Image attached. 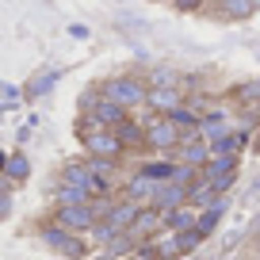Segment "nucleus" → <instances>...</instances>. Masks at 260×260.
Instances as JSON below:
<instances>
[{
    "label": "nucleus",
    "mask_w": 260,
    "mask_h": 260,
    "mask_svg": "<svg viewBox=\"0 0 260 260\" xmlns=\"http://www.w3.org/2000/svg\"><path fill=\"white\" fill-rule=\"evenodd\" d=\"M57 203H61V207H84V203H92V191L61 184V187H57Z\"/></svg>",
    "instance_id": "21"
},
{
    "label": "nucleus",
    "mask_w": 260,
    "mask_h": 260,
    "mask_svg": "<svg viewBox=\"0 0 260 260\" xmlns=\"http://www.w3.org/2000/svg\"><path fill=\"white\" fill-rule=\"evenodd\" d=\"M218 203V191H214V184H207V180H199V184L187 187V207L191 211H207V207Z\"/></svg>",
    "instance_id": "18"
},
{
    "label": "nucleus",
    "mask_w": 260,
    "mask_h": 260,
    "mask_svg": "<svg viewBox=\"0 0 260 260\" xmlns=\"http://www.w3.org/2000/svg\"><path fill=\"white\" fill-rule=\"evenodd\" d=\"M203 180L207 184H214V191H226V187H234V180H237V157H222V153H211V161L203 165Z\"/></svg>",
    "instance_id": "3"
},
{
    "label": "nucleus",
    "mask_w": 260,
    "mask_h": 260,
    "mask_svg": "<svg viewBox=\"0 0 260 260\" xmlns=\"http://www.w3.org/2000/svg\"><path fill=\"white\" fill-rule=\"evenodd\" d=\"M100 96L130 111V107L146 104V96H149V84H146V81H138V77H111V81H104Z\"/></svg>",
    "instance_id": "1"
},
{
    "label": "nucleus",
    "mask_w": 260,
    "mask_h": 260,
    "mask_svg": "<svg viewBox=\"0 0 260 260\" xmlns=\"http://www.w3.org/2000/svg\"><path fill=\"white\" fill-rule=\"evenodd\" d=\"M157 226H161V211H157V207H142L138 218H134V226H130L126 234L134 237V241H142V237H153Z\"/></svg>",
    "instance_id": "13"
},
{
    "label": "nucleus",
    "mask_w": 260,
    "mask_h": 260,
    "mask_svg": "<svg viewBox=\"0 0 260 260\" xmlns=\"http://www.w3.org/2000/svg\"><path fill=\"white\" fill-rule=\"evenodd\" d=\"M199 180H203V172H199V169H191V165H180V161H176V169H172V184L191 187V184H199Z\"/></svg>",
    "instance_id": "27"
},
{
    "label": "nucleus",
    "mask_w": 260,
    "mask_h": 260,
    "mask_svg": "<svg viewBox=\"0 0 260 260\" xmlns=\"http://www.w3.org/2000/svg\"><path fill=\"white\" fill-rule=\"evenodd\" d=\"M119 234H122V230H115V226H111V222H107V218H100L96 226H92V237H96L100 245H111V241H115V237H119Z\"/></svg>",
    "instance_id": "29"
},
{
    "label": "nucleus",
    "mask_w": 260,
    "mask_h": 260,
    "mask_svg": "<svg viewBox=\"0 0 260 260\" xmlns=\"http://www.w3.org/2000/svg\"><path fill=\"white\" fill-rule=\"evenodd\" d=\"M96 211H92V203L84 207H57V226H65L69 234H84V230L96 226Z\"/></svg>",
    "instance_id": "8"
},
{
    "label": "nucleus",
    "mask_w": 260,
    "mask_h": 260,
    "mask_svg": "<svg viewBox=\"0 0 260 260\" xmlns=\"http://www.w3.org/2000/svg\"><path fill=\"white\" fill-rule=\"evenodd\" d=\"M4 172H8L12 180H27V176H31V161H27L23 153H12V157H8V169H4Z\"/></svg>",
    "instance_id": "28"
},
{
    "label": "nucleus",
    "mask_w": 260,
    "mask_h": 260,
    "mask_svg": "<svg viewBox=\"0 0 260 260\" xmlns=\"http://www.w3.org/2000/svg\"><path fill=\"white\" fill-rule=\"evenodd\" d=\"M69 35H73V39H88V27H81V23H73V27H69Z\"/></svg>",
    "instance_id": "34"
},
{
    "label": "nucleus",
    "mask_w": 260,
    "mask_h": 260,
    "mask_svg": "<svg viewBox=\"0 0 260 260\" xmlns=\"http://www.w3.org/2000/svg\"><path fill=\"white\" fill-rule=\"evenodd\" d=\"M237 96H241V100H260V81L241 84V88H237Z\"/></svg>",
    "instance_id": "31"
},
{
    "label": "nucleus",
    "mask_w": 260,
    "mask_h": 260,
    "mask_svg": "<svg viewBox=\"0 0 260 260\" xmlns=\"http://www.w3.org/2000/svg\"><path fill=\"white\" fill-rule=\"evenodd\" d=\"M226 207H230V203H226V199L218 195V203H214V207L199 211V218H195V230H199L203 237H211L214 230H218V222H222V214H226Z\"/></svg>",
    "instance_id": "19"
},
{
    "label": "nucleus",
    "mask_w": 260,
    "mask_h": 260,
    "mask_svg": "<svg viewBox=\"0 0 260 260\" xmlns=\"http://www.w3.org/2000/svg\"><path fill=\"white\" fill-rule=\"evenodd\" d=\"M92 172H88V165H65V176H61V184H69V187H84V191H92Z\"/></svg>",
    "instance_id": "20"
},
{
    "label": "nucleus",
    "mask_w": 260,
    "mask_h": 260,
    "mask_svg": "<svg viewBox=\"0 0 260 260\" xmlns=\"http://www.w3.org/2000/svg\"><path fill=\"white\" fill-rule=\"evenodd\" d=\"M172 169H176V161H169V157H165V161L142 165V172H146L149 180H157V184H169V180H172Z\"/></svg>",
    "instance_id": "23"
},
{
    "label": "nucleus",
    "mask_w": 260,
    "mask_h": 260,
    "mask_svg": "<svg viewBox=\"0 0 260 260\" xmlns=\"http://www.w3.org/2000/svg\"><path fill=\"white\" fill-rule=\"evenodd\" d=\"M180 142H184V130L176 126V122L169 119V115H157V119H149L146 126V146L157 149V153H169V149H180Z\"/></svg>",
    "instance_id": "2"
},
{
    "label": "nucleus",
    "mask_w": 260,
    "mask_h": 260,
    "mask_svg": "<svg viewBox=\"0 0 260 260\" xmlns=\"http://www.w3.org/2000/svg\"><path fill=\"white\" fill-rule=\"evenodd\" d=\"M157 187H161L157 180H149L146 172H138V176H134V180L126 184V199H134V203L149 207V203H153V195H157Z\"/></svg>",
    "instance_id": "15"
},
{
    "label": "nucleus",
    "mask_w": 260,
    "mask_h": 260,
    "mask_svg": "<svg viewBox=\"0 0 260 260\" xmlns=\"http://www.w3.org/2000/svg\"><path fill=\"white\" fill-rule=\"evenodd\" d=\"M138 211H142V203H134V199H122V203H115V207H111L107 222H111L115 230H122V234H126V230L134 226V218H138Z\"/></svg>",
    "instance_id": "17"
},
{
    "label": "nucleus",
    "mask_w": 260,
    "mask_h": 260,
    "mask_svg": "<svg viewBox=\"0 0 260 260\" xmlns=\"http://www.w3.org/2000/svg\"><path fill=\"white\" fill-rule=\"evenodd\" d=\"M115 134H119L122 146H142V142H146V126H134V122H119Z\"/></svg>",
    "instance_id": "24"
},
{
    "label": "nucleus",
    "mask_w": 260,
    "mask_h": 260,
    "mask_svg": "<svg viewBox=\"0 0 260 260\" xmlns=\"http://www.w3.org/2000/svg\"><path fill=\"white\" fill-rule=\"evenodd\" d=\"M245 146V134H226L211 146V153H222V157H237V149Z\"/></svg>",
    "instance_id": "26"
},
{
    "label": "nucleus",
    "mask_w": 260,
    "mask_h": 260,
    "mask_svg": "<svg viewBox=\"0 0 260 260\" xmlns=\"http://www.w3.org/2000/svg\"><path fill=\"white\" fill-rule=\"evenodd\" d=\"M195 218H199V211H191V207H180V211L161 214V226L169 230V234H187V230H195Z\"/></svg>",
    "instance_id": "16"
},
{
    "label": "nucleus",
    "mask_w": 260,
    "mask_h": 260,
    "mask_svg": "<svg viewBox=\"0 0 260 260\" xmlns=\"http://www.w3.org/2000/svg\"><path fill=\"white\" fill-rule=\"evenodd\" d=\"M119 122H126V107H119V104H111V100L100 96L96 104L88 107V119H84V126H88V130H115Z\"/></svg>",
    "instance_id": "5"
},
{
    "label": "nucleus",
    "mask_w": 260,
    "mask_h": 260,
    "mask_svg": "<svg viewBox=\"0 0 260 260\" xmlns=\"http://www.w3.org/2000/svg\"><path fill=\"white\" fill-rule=\"evenodd\" d=\"M203 142H218V138H226L230 134V119H226V111H211V115H203V122H199V130H195Z\"/></svg>",
    "instance_id": "12"
},
{
    "label": "nucleus",
    "mask_w": 260,
    "mask_h": 260,
    "mask_svg": "<svg viewBox=\"0 0 260 260\" xmlns=\"http://www.w3.org/2000/svg\"><path fill=\"white\" fill-rule=\"evenodd\" d=\"M149 207H157L161 214H169V211H180V207H187V187H180V184H161L157 187V195H153V203Z\"/></svg>",
    "instance_id": "11"
},
{
    "label": "nucleus",
    "mask_w": 260,
    "mask_h": 260,
    "mask_svg": "<svg viewBox=\"0 0 260 260\" xmlns=\"http://www.w3.org/2000/svg\"><path fill=\"white\" fill-rule=\"evenodd\" d=\"M176 8L180 12H199V8H203V0H176Z\"/></svg>",
    "instance_id": "33"
},
{
    "label": "nucleus",
    "mask_w": 260,
    "mask_h": 260,
    "mask_svg": "<svg viewBox=\"0 0 260 260\" xmlns=\"http://www.w3.org/2000/svg\"><path fill=\"white\" fill-rule=\"evenodd\" d=\"M176 161L180 165H191V169H203V165L211 161V142H203L199 134L184 138V142H180V149H176Z\"/></svg>",
    "instance_id": "10"
},
{
    "label": "nucleus",
    "mask_w": 260,
    "mask_h": 260,
    "mask_svg": "<svg viewBox=\"0 0 260 260\" xmlns=\"http://www.w3.org/2000/svg\"><path fill=\"white\" fill-rule=\"evenodd\" d=\"M42 241H46L54 252H61V256H73V260L84 256V241L77 234H69L65 226H57V222L54 226H42Z\"/></svg>",
    "instance_id": "6"
},
{
    "label": "nucleus",
    "mask_w": 260,
    "mask_h": 260,
    "mask_svg": "<svg viewBox=\"0 0 260 260\" xmlns=\"http://www.w3.org/2000/svg\"><path fill=\"white\" fill-rule=\"evenodd\" d=\"M260 8V0H222L218 4V16L230 19V23H241V19H252Z\"/></svg>",
    "instance_id": "14"
},
{
    "label": "nucleus",
    "mask_w": 260,
    "mask_h": 260,
    "mask_svg": "<svg viewBox=\"0 0 260 260\" xmlns=\"http://www.w3.org/2000/svg\"><path fill=\"white\" fill-rule=\"evenodd\" d=\"M153 84H176V73H172V69H157V73H153Z\"/></svg>",
    "instance_id": "32"
},
{
    "label": "nucleus",
    "mask_w": 260,
    "mask_h": 260,
    "mask_svg": "<svg viewBox=\"0 0 260 260\" xmlns=\"http://www.w3.org/2000/svg\"><path fill=\"white\" fill-rule=\"evenodd\" d=\"M54 84H57V73H54V69H50V73H39L31 84H27V96L39 100V96H46V92H54Z\"/></svg>",
    "instance_id": "25"
},
{
    "label": "nucleus",
    "mask_w": 260,
    "mask_h": 260,
    "mask_svg": "<svg viewBox=\"0 0 260 260\" xmlns=\"http://www.w3.org/2000/svg\"><path fill=\"white\" fill-rule=\"evenodd\" d=\"M88 172L92 176H100V180H107L115 172V161H104V157H88Z\"/></svg>",
    "instance_id": "30"
},
{
    "label": "nucleus",
    "mask_w": 260,
    "mask_h": 260,
    "mask_svg": "<svg viewBox=\"0 0 260 260\" xmlns=\"http://www.w3.org/2000/svg\"><path fill=\"white\" fill-rule=\"evenodd\" d=\"M146 104L153 107L157 115H172L176 107H184V92H180L176 84H149Z\"/></svg>",
    "instance_id": "9"
},
{
    "label": "nucleus",
    "mask_w": 260,
    "mask_h": 260,
    "mask_svg": "<svg viewBox=\"0 0 260 260\" xmlns=\"http://www.w3.org/2000/svg\"><path fill=\"white\" fill-rule=\"evenodd\" d=\"M199 241H207L199 230H187V234H165V241L157 245L153 252H157L161 260H172V256H184V252H191Z\"/></svg>",
    "instance_id": "7"
},
{
    "label": "nucleus",
    "mask_w": 260,
    "mask_h": 260,
    "mask_svg": "<svg viewBox=\"0 0 260 260\" xmlns=\"http://www.w3.org/2000/svg\"><path fill=\"white\" fill-rule=\"evenodd\" d=\"M84 149H88V157H104V161H119L122 157V142L115 130H84Z\"/></svg>",
    "instance_id": "4"
},
{
    "label": "nucleus",
    "mask_w": 260,
    "mask_h": 260,
    "mask_svg": "<svg viewBox=\"0 0 260 260\" xmlns=\"http://www.w3.org/2000/svg\"><path fill=\"white\" fill-rule=\"evenodd\" d=\"M169 119L176 122L180 130H191V134H195V130H199V122H203V115L195 111V107H187V104H184V107H176V111H172Z\"/></svg>",
    "instance_id": "22"
}]
</instances>
